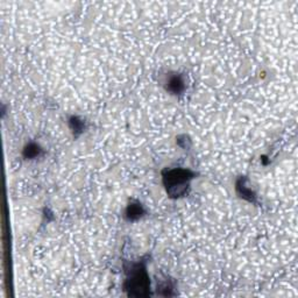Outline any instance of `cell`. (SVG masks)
Wrapping results in <instances>:
<instances>
[{
    "mask_svg": "<svg viewBox=\"0 0 298 298\" xmlns=\"http://www.w3.org/2000/svg\"><path fill=\"white\" fill-rule=\"evenodd\" d=\"M41 154H42V148L39 145L35 144V142H31V144H28L24 149L25 158L33 159V158L39 157Z\"/></svg>",
    "mask_w": 298,
    "mask_h": 298,
    "instance_id": "8992f818",
    "label": "cell"
},
{
    "mask_svg": "<svg viewBox=\"0 0 298 298\" xmlns=\"http://www.w3.org/2000/svg\"><path fill=\"white\" fill-rule=\"evenodd\" d=\"M69 126L76 136L84 131V121L81 118H78V117H71L69 119Z\"/></svg>",
    "mask_w": 298,
    "mask_h": 298,
    "instance_id": "52a82bcc",
    "label": "cell"
},
{
    "mask_svg": "<svg viewBox=\"0 0 298 298\" xmlns=\"http://www.w3.org/2000/svg\"><path fill=\"white\" fill-rule=\"evenodd\" d=\"M124 289L128 296L147 297L150 295V280L145 262L133 263L126 270Z\"/></svg>",
    "mask_w": 298,
    "mask_h": 298,
    "instance_id": "6da1fadb",
    "label": "cell"
},
{
    "mask_svg": "<svg viewBox=\"0 0 298 298\" xmlns=\"http://www.w3.org/2000/svg\"><path fill=\"white\" fill-rule=\"evenodd\" d=\"M146 215V210L140 201L132 200L131 203L127 205L125 212V217L128 221H136L141 219L142 217Z\"/></svg>",
    "mask_w": 298,
    "mask_h": 298,
    "instance_id": "277c9868",
    "label": "cell"
},
{
    "mask_svg": "<svg viewBox=\"0 0 298 298\" xmlns=\"http://www.w3.org/2000/svg\"><path fill=\"white\" fill-rule=\"evenodd\" d=\"M162 177L167 194L173 198H178L187 194L190 182L195 178V173L184 168H171L163 171Z\"/></svg>",
    "mask_w": 298,
    "mask_h": 298,
    "instance_id": "7a4b0ae2",
    "label": "cell"
},
{
    "mask_svg": "<svg viewBox=\"0 0 298 298\" xmlns=\"http://www.w3.org/2000/svg\"><path fill=\"white\" fill-rule=\"evenodd\" d=\"M248 183V179L245 177H240L237 182V192L238 195L241 197V198L248 200V201H255V192L251 190V188H248L249 186H247Z\"/></svg>",
    "mask_w": 298,
    "mask_h": 298,
    "instance_id": "5b68a950",
    "label": "cell"
},
{
    "mask_svg": "<svg viewBox=\"0 0 298 298\" xmlns=\"http://www.w3.org/2000/svg\"><path fill=\"white\" fill-rule=\"evenodd\" d=\"M166 90L171 95H179L186 90V79L183 75L178 73H171L166 78Z\"/></svg>",
    "mask_w": 298,
    "mask_h": 298,
    "instance_id": "3957f363",
    "label": "cell"
}]
</instances>
